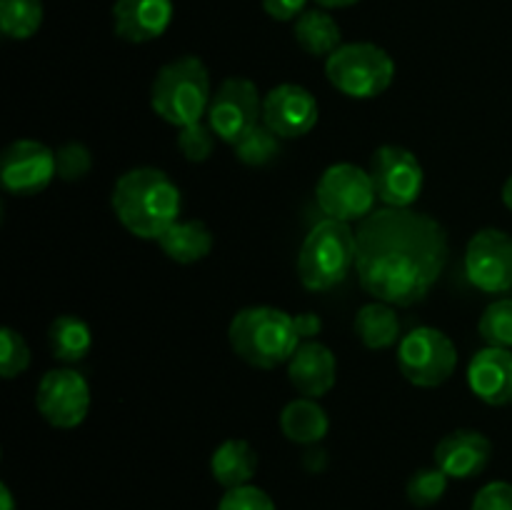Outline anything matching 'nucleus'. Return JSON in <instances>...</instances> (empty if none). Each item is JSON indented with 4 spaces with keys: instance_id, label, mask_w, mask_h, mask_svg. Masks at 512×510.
Returning a JSON list of instances; mask_svg holds the SVG:
<instances>
[{
    "instance_id": "obj_22",
    "label": "nucleus",
    "mask_w": 512,
    "mask_h": 510,
    "mask_svg": "<svg viewBox=\"0 0 512 510\" xmlns=\"http://www.w3.org/2000/svg\"><path fill=\"white\" fill-rule=\"evenodd\" d=\"M353 330L365 348H390V345H395L400 340V318L398 313H395V305L380 303V300L363 305V308L355 313Z\"/></svg>"
},
{
    "instance_id": "obj_24",
    "label": "nucleus",
    "mask_w": 512,
    "mask_h": 510,
    "mask_svg": "<svg viewBox=\"0 0 512 510\" xmlns=\"http://www.w3.org/2000/svg\"><path fill=\"white\" fill-rule=\"evenodd\" d=\"M48 343L60 363H80L93 348V333L83 318L65 313L50 323Z\"/></svg>"
},
{
    "instance_id": "obj_20",
    "label": "nucleus",
    "mask_w": 512,
    "mask_h": 510,
    "mask_svg": "<svg viewBox=\"0 0 512 510\" xmlns=\"http://www.w3.org/2000/svg\"><path fill=\"white\" fill-rule=\"evenodd\" d=\"M160 250L173 263L190 265L208 258L213 250V233L200 220H175L168 230L158 238Z\"/></svg>"
},
{
    "instance_id": "obj_31",
    "label": "nucleus",
    "mask_w": 512,
    "mask_h": 510,
    "mask_svg": "<svg viewBox=\"0 0 512 510\" xmlns=\"http://www.w3.org/2000/svg\"><path fill=\"white\" fill-rule=\"evenodd\" d=\"M55 165H58V178L75 183L83 180L93 168V155L83 143H65L55 150Z\"/></svg>"
},
{
    "instance_id": "obj_21",
    "label": "nucleus",
    "mask_w": 512,
    "mask_h": 510,
    "mask_svg": "<svg viewBox=\"0 0 512 510\" xmlns=\"http://www.w3.org/2000/svg\"><path fill=\"white\" fill-rule=\"evenodd\" d=\"M280 430L290 443L315 445L328 435L330 418L315 398H295L280 413Z\"/></svg>"
},
{
    "instance_id": "obj_25",
    "label": "nucleus",
    "mask_w": 512,
    "mask_h": 510,
    "mask_svg": "<svg viewBox=\"0 0 512 510\" xmlns=\"http://www.w3.org/2000/svg\"><path fill=\"white\" fill-rule=\"evenodd\" d=\"M43 25V0H0V30L13 40H28Z\"/></svg>"
},
{
    "instance_id": "obj_7",
    "label": "nucleus",
    "mask_w": 512,
    "mask_h": 510,
    "mask_svg": "<svg viewBox=\"0 0 512 510\" xmlns=\"http://www.w3.org/2000/svg\"><path fill=\"white\" fill-rule=\"evenodd\" d=\"M398 365L408 383L418 388H438L453 378L458 368V348L443 330L420 325L400 340Z\"/></svg>"
},
{
    "instance_id": "obj_18",
    "label": "nucleus",
    "mask_w": 512,
    "mask_h": 510,
    "mask_svg": "<svg viewBox=\"0 0 512 510\" xmlns=\"http://www.w3.org/2000/svg\"><path fill=\"white\" fill-rule=\"evenodd\" d=\"M468 385L483 403L512 405V350L490 345L478 350L468 363Z\"/></svg>"
},
{
    "instance_id": "obj_30",
    "label": "nucleus",
    "mask_w": 512,
    "mask_h": 510,
    "mask_svg": "<svg viewBox=\"0 0 512 510\" xmlns=\"http://www.w3.org/2000/svg\"><path fill=\"white\" fill-rule=\"evenodd\" d=\"M215 138H218L215 130L210 125H205L203 120L193 125H185V128H178V148L183 153V158L190 160V163H205L213 155Z\"/></svg>"
},
{
    "instance_id": "obj_4",
    "label": "nucleus",
    "mask_w": 512,
    "mask_h": 510,
    "mask_svg": "<svg viewBox=\"0 0 512 510\" xmlns=\"http://www.w3.org/2000/svg\"><path fill=\"white\" fill-rule=\"evenodd\" d=\"M210 100V73L195 55H183L163 65L150 88V105L155 115L175 128L200 123L203 115H208Z\"/></svg>"
},
{
    "instance_id": "obj_8",
    "label": "nucleus",
    "mask_w": 512,
    "mask_h": 510,
    "mask_svg": "<svg viewBox=\"0 0 512 510\" xmlns=\"http://www.w3.org/2000/svg\"><path fill=\"white\" fill-rule=\"evenodd\" d=\"M315 200L328 218L340 223H363L375 210V193L370 170L353 163H335L320 175Z\"/></svg>"
},
{
    "instance_id": "obj_3",
    "label": "nucleus",
    "mask_w": 512,
    "mask_h": 510,
    "mask_svg": "<svg viewBox=\"0 0 512 510\" xmlns=\"http://www.w3.org/2000/svg\"><path fill=\"white\" fill-rule=\"evenodd\" d=\"M230 348L248 365L273 370L288 365L303 343L295 330L293 315L273 305H253L233 315L228 328Z\"/></svg>"
},
{
    "instance_id": "obj_16",
    "label": "nucleus",
    "mask_w": 512,
    "mask_h": 510,
    "mask_svg": "<svg viewBox=\"0 0 512 510\" xmlns=\"http://www.w3.org/2000/svg\"><path fill=\"white\" fill-rule=\"evenodd\" d=\"M288 378L300 395L320 400L335 388L338 360L328 345L318 340H303L288 360Z\"/></svg>"
},
{
    "instance_id": "obj_9",
    "label": "nucleus",
    "mask_w": 512,
    "mask_h": 510,
    "mask_svg": "<svg viewBox=\"0 0 512 510\" xmlns=\"http://www.w3.org/2000/svg\"><path fill=\"white\" fill-rule=\"evenodd\" d=\"M260 115H263V98L258 85L250 78L233 75L213 90L208 125L223 143L235 145L243 140L255 125H260Z\"/></svg>"
},
{
    "instance_id": "obj_32",
    "label": "nucleus",
    "mask_w": 512,
    "mask_h": 510,
    "mask_svg": "<svg viewBox=\"0 0 512 510\" xmlns=\"http://www.w3.org/2000/svg\"><path fill=\"white\" fill-rule=\"evenodd\" d=\"M218 510H275L273 498L258 485H240V488L225 490L220 498Z\"/></svg>"
},
{
    "instance_id": "obj_6",
    "label": "nucleus",
    "mask_w": 512,
    "mask_h": 510,
    "mask_svg": "<svg viewBox=\"0 0 512 510\" xmlns=\"http://www.w3.org/2000/svg\"><path fill=\"white\" fill-rule=\"evenodd\" d=\"M325 75L348 98L370 100L393 85L395 63L375 43H343L325 60Z\"/></svg>"
},
{
    "instance_id": "obj_12",
    "label": "nucleus",
    "mask_w": 512,
    "mask_h": 510,
    "mask_svg": "<svg viewBox=\"0 0 512 510\" xmlns=\"http://www.w3.org/2000/svg\"><path fill=\"white\" fill-rule=\"evenodd\" d=\"M465 275L483 293H508L512 288V235L500 228L478 230L465 248Z\"/></svg>"
},
{
    "instance_id": "obj_15",
    "label": "nucleus",
    "mask_w": 512,
    "mask_h": 510,
    "mask_svg": "<svg viewBox=\"0 0 512 510\" xmlns=\"http://www.w3.org/2000/svg\"><path fill=\"white\" fill-rule=\"evenodd\" d=\"M490 458H493V443L480 430H453L435 445V465L448 478H475L488 468Z\"/></svg>"
},
{
    "instance_id": "obj_11",
    "label": "nucleus",
    "mask_w": 512,
    "mask_h": 510,
    "mask_svg": "<svg viewBox=\"0 0 512 510\" xmlns=\"http://www.w3.org/2000/svg\"><path fill=\"white\" fill-rule=\"evenodd\" d=\"M35 408L53 428H78L90 410V385L78 370L53 368L40 378Z\"/></svg>"
},
{
    "instance_id": "obj_28",
    "label": "nucleus",
    "mask_w": 512,
    "mask_h": 510,
    "mask_svg": "<svg viewBox=\"0 0 512 510\" xmlns=\"http://www.w3.org/2000/svg\"><path fill=\"white\" fill-rule=\"evenodd\" d=\"M448 475L435 465V468H420L408 480V500L415 508H430L438 503L448 490Z\"/></svg>"
},
{
    "instance_id": "obj_17",
    "label": "nucleus",
    "mask_w": 512,
    "mask_h": 510,
    "mask_svg": "<svg viewBox=\"0 0 512 510\" xmlns=\"http://www.w3.org/2000/svg\"><path fill=\"white\" fill-rule=\"evenodd\" d=\"M173 0H115L113 28L120 40L150 43L170 28Z\"/></svg>"
},
{
    "instance_id": "obj_13",
    "label": "nucleus",
    "mask_w": 512,
    "mask_h": 510,
    "mask_svg": "<svg viewBox=\"0 0 512 510\" xmlns=\"http://www.w3.org/2000/svg\"><path fill=\"white\" fill-rule=\"evenodd\" d=\"M58 175L55 165V150L38 140H15L5 148L3 163H0V180L5 190L13 195H38Z\"/></svg>"
},
{
    "instance_id": "obj_37",
    "label": "nucleus",
    "mask_w": 512,
    "mask_h": 510,
    "mask_svg": "<svg viewBox=\"0 0 512 510\" xmlns=\"http://www.w3.org/2000/svg\"><path fill=\"white\" fill-rule=\"evenodd\" d=\"M318 5H323V8H350V5L360 3V0H315Z\"/></svg>"
},
{
    "instance_id": "obj_36",
    "label": "nucleus",
    "mask_w": 512,
    "mask_h": 510,
    "mask_svg": "<svg viewBox=\"0 0 512 510\" xmlns=\"http://www.w3.org/2000/svg\"><path fill=\"white\" fill-rule=\"evenodd\" d=\"M0 510H15V498L8 483H0Z\"/></svg>"
},
{
    "instance_id": "obj_23",
    "label": "nucleus",
    "mask_w": 512,
    "mask_h": 510,
    "mask_svg": "<svg viewBox=\"0 0 512 510\" xmlns=\"http://www.w3.org/2000/svg\"><path fill=\"white\" fill-rule=\"evenodd\" d=\"M295 40L305 53L315 55V58L320 55L330 58L343 45V30H340L338 20L325 10H305L295 20Z\"/></svg>"
},
{
    "instance_id": "obj_26",
    "label": "nucleus",
    "mask_w": 512,
    "mask_h": 510,
    "mask_svg": "<svg viewBox=\"0 0 512 510\" xmlns=\"http://www.w3.org/2000/svg\"><path fill=\"white\" fill-rule=\"evenodd\" d=\"M478 333L490 348H512V300L500 298L483 310Z\"/></svg>"
},
{
    "instance_id": "obj_35",
    "label": "nucleus",
    "mask_w": 512,
    "mask_h": 510,
    "mask_svg": "<svg viewBox=\"0 0 512 510\" xmlns=\"http://www.w3.org/2000/svg\"><path fill=\"white\" fill-rule=\"evenodd\" d=\"M295 320V330H298L300 340H315V335H320V330H323V320H320V315L315 313H298L293 315Z\"/></svg>"
},
{
    "instance_id": "obj_1",
    "label": "nucleus",
    "mask_w": 512,
    "mask_h": 510,
    "mask_svg": "<svg viewBox=\"0 0 512 510\" xmlns=\"http://www.w3.org/2000/svg\"><path fill=\"white\" fill-rule=\"evenodd\" d=\"M355 233V273L365 293L380 303L395 308L423 303L443 278L450 243L433 215L410 208H380Z\"/></svg>"
},
{
    "instance_id": "obj_19",
    "label": "nucleus",
    "mask_w": 512,
    "mask_h": 510,
    "mask_svg": "<svg viewBox=\"0 0 512 510\" xmlns=\"http://www.w3.org/2000/svg\"><path fill=\"white\" fill-rule=\"evenodd\" d=\"M258 453L248 440L228 438L213 450L210 458V473H213L215 483L223 485L225 490L240 488L248 485L258 473Z\"/></svg>"
},
{
    "instance_id": "obj_10",
    "label": "nucleus",
    "mask_w": 512,
    "mask_h": 510,
    "mask_svg": "<svg viewBox=\"0 0 512 510\" xmlns=\"http://www.w3.org/2000/svg\"><path fill=\"white\" fill-rule=\"evenodd\" d=\"M370 178L385 208L400 210L410 208L425 185L423 165L403 145H380L370 158Z\"/></svg>"
},
{
    "instance_id": "obj_38",
    "label": "nucleus",
    "mask_w": 512,
    "mask_h": 510,
    "mask_svg": "<svg viewBox=\"0 0 512 510\" xmlns=\"http://www.w3.org/2000/svg\"><path fill=\"white\" fill-rule=\"evenodd\" d=\"M503 203L512 210V175L505 180V185H503Z\"/></svg>"
},
{
    "instance_id": "obj_33",
    "label": "nucleus",
    "mask_w": 512,
    "mask_h": 510,
    "mask_svg": "<svg viewBox=\"0 0 512 510\" xmlns=\"http://www.w3.org/2000/svg\"><path fill=\"white\" fill-rule=\"evenodd\" d=\"M470 510H512V485L493 480L475 493Z\"/></svg>"
},
{
    "instance_id": "obj_5",
    "label": "nucleus",
    "mask_w": 512,
    "mask_h": 510,
    "mask_svg": "<svg viewBox=\"0 0 512 510\" xmlns=\"http://www.w3.org/2000/svg\"><path fill=\"white\" fill-rule=\"evenodd\" d=\"M358 258V233L350 223L325 218L305 235L298 253L300 283L315 293L333 290L348 278Z\"/></svg>"
},
{
    "instance_id": "obj_34",
    "label": "nucleus",
    "mask_w": 512,
    "mask_h": 510,
    "mask_svg": "<svg viewBox=\"0 0 512 510\" xmlns=\"http://www.w3.org/2000/svg\"><path fill=\"white\" fill-rule=\"evenodd\" d=\"M305 3L308 0H263V10L273 20H298L305 13Z\"/></svg>"
},
{
    "instance_id": "obj_2",
    "label": "nucleus",
    "mask_w": 512,
    "mask_h": 510,
    "mask_svg": "<svg viewBox=\"0 0 512 510\" xmlns=\"http://www.w3.org/2000/svg\"><path fill=\"white\" fill-rule=\"evenodd\" d=\"M113 213L130 235L140 240H158L175 220H180L183 195L165 170L133 168L113 185Z\"/></svg>"
},
{
    "instance_id": "obj_27",
    "label": "nucleus",
    "mask_w": 512,
    "mask_h": 510,
    "mask_svg": "<svg viewBox=\"0 0 512 510\" xmlns=\"http://www.w3.org/2000/svg\"><path fill=\"white\" fill-rule=\"evenodd\" d=\"M280 140H283L280 135H275L268 125L260 123L233 145L235 158L245 165H265L280 153Z\"/></svg>"
},
{
    "instance_id": "obj_14",
    "label": "nucleus",
    "mask_w": 512,
    "mask_h": 510,
    "mask_svg": "<svg viewBox=\"0 0 512 510\" xmlns=\"http://www.w3.org/2000/svg\"><path fill=\"white\" fill-rule=\"evenodd\" d=\"M318 118V100L303 85H275L263 98V123L283 140L308 135L318 125Z\"/></svg>"
},
{
    "instance_id": "obj_29",
    "label": "nucleus",
    "mask_w": 512,
    "mask_h": 510,
    "mask_svg": "<svg viewBox=\"0 0 512 510\" xmlns=\"http://www.w3.org/2000/svg\"><path fill=\"white\" fill-rule=\"evenodd\" d=\"M30 365V348L23 335L13 328L0 330V375L5 380L18 378Z\"/></svg>"
}]
</instances>
